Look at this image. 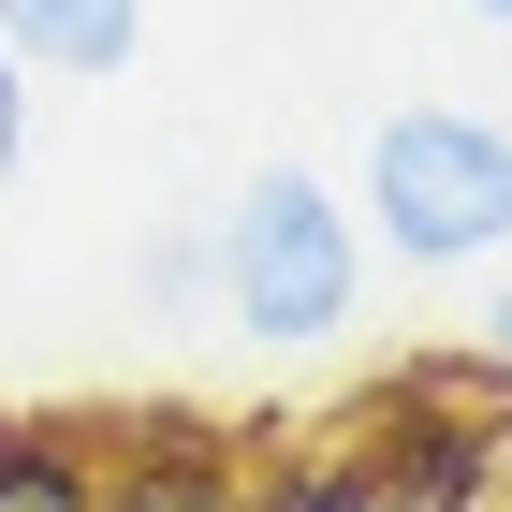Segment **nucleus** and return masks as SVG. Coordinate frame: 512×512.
I'll return each instance as SVG.
<instances>
[{"instance_id": "8", "label": "nucleus", "mask_w": 512, "mask_h": 512, "mask_svg": "<svg viewBox=\"0 0 512 512\" xmlns=\"http://www.w3.org/2000/svg\"><path fill=\"white\" fill-rule=\"evenodd\" d=\"M15 161H30V74L0 59V176H15Z\"/></svg>"}, {"instance_id": "7", "label": "nucleus", "mask_w": 512, "mask_h": 512, "mask_svg": "<svg viewBox=\"0 0 512 512\" xmlns=\"http://www.w3.org/2000/svg\"><path fill=\"white\" fill-rule=\"evenodd\" d=\"M235 512H381V498H366L352 439H278V425H249V498H235Z\"/></svg>"}, {"instance_id": "1", "label": "nucleus", "mask_w": 512, "mask_h": 512, "mask_svg": "<svg viewBox=\"0 0 512 512\" xmlns=\"http://www.w3.org/2000/svg\"><path fill=\"white\" fill-rule=\"evenodd\" d=\"M352 469L381 512H498L512 498V366L483 337L454 352H395L381 381L352 395Z\"/></svg>"}, {"instance_id": "5", "label": "nucleus", "mask_w": 512, "mask_h": 512, "mask_svg": "<svg viewBox=\"0 0 512 512\" xmlns=\"http://www.w3.org/2000/svg\"><path fill=\"white\" fill-rule=\"evenodd\" d=\"M0 512H103V410H0Z\"/></svg>"}, {"instance_id": "10", "label": "nucleus", "mask_w": 512, "mask_h": 512, "mask_svg": "<svg viewBox=\"0 0 512 512\" xmlns=\"http://www.w3.org/2000/svg\"><path fill=\"white\" fill-rule=\"evenodd\" d=\"M469 15H498V30H512V0H469Z\"/></svg>"}, {"instance_id": "3", "label": "nucleus", "mask_w": 512, "mask_h": 512, "mask_svg": "<svg viewBox=\"0 0 512 512\" xmlns=\"http://www.w3.org/2000/svg\"><path fill=\"white\" fill-rule=\"evenodd\" d=\"M352 235H381L395 264H498V249H512V132L498 118H454V103L381 118V132H366Z\"/></svg>"}, {"instance_id": "2", "label": "nucleus", "mask_w": 512, "mask_h": 512, "mask_svg": "<svg viewBox=\"0 0 512 512\" xmlns=\"http://www.w3.org/2000/svg\"><path fill=\"white\" fill-rule=\"evenodd\" d=\"M205 264H220V322L264 337V352H322V337L366 308V235H352V205L322 191L308 161H264V176L220 205Z\"/></svg>"}, {"instance_id": "6", "label": "nucleus", "mask_w": 512, "mask_h": 512, "mask_svg": "<svg viewBox=\"0 0 512 512\" xmlns=\"http://www.w3.org/2000/svg\"><path fill=\"white\" fill-rule=\"evenodd\" d=\"M132 44H147V0H0L15 74H118Z\"/></svg>"}, {"instance_id": "9", "label": "nucleus", "mask_w": 512, "mask_h": 512, "mask_svg": "<svg viewBox=\"0 0 512 512\" xmlns=\"http://www.w3.org/2000/svg\"><path fill=\"white\" fill-rule=\"evenodd\" d=\"M483 352H498V366H512V293H498V308H483Z\"/></svg>"}, {"instance_id": "4", "label": "nucleus", "mask_w": 512, "mask_h": 512, "mask_svg": "<svg viewBox=\"0 0 512 512\" xmlns=\"http://www.w3.org/2000/svg\"><path fill=\"white\" fill-rule=\"evenodd\" d=\"M249 498V425L161 395V410H103V512H235Z\"/></svg>"}]
</instances>
